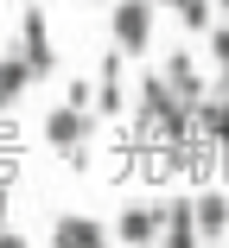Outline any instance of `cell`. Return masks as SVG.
Here are the masks:
<instances>
[{
  "label": "cell",
  "instance_id": "obj_1",
  "mask_svg": "<svg viewBox=\"0 0 229 248\" xmlns=\"http://www.w3.org/2000/svg\"><path fill=\"white\" fill-rule=\"evenodd\" d=\"M153 19L159 7L153 0H108V38L121 58H147L153 51Z\"/></svg>",
  "mask_w": 229,
  "mask_h": 248
},
{
  "label": "cell",
  "instance_id": "obj_2",
  "mask_svg": "<svg viewBox=\"0 0 229 248\" xmlns=\"http://www.w3.org/2000/svg\"><path fill=\"white\" fill-rule=\"evenodd\" d=\"M32 77H51L58 70V51H51V19H45V7L32 0V7L19 13V51H13Z\"/></svg>",
  "mask_w": 229,
  "mask_h": 248
},
{
  "label": "cell",
  "instance_id": "obj_3",
  "mask_svg": "<svg viewBox=\"0 0 229 248\" xmlns=\"http://www.w3.org/2000/svg\"><path fill=\"white\" fill-rule=\"evenodd\" d=\"M38 134H45V146L70 153V146H83V140H96V134H102V115H96V108H64V102H58L51 115H45Z\"/></svg>",
  "mask_w": 229,
  "mask_h": 248
},
{
  "label": "cell",
  "instance_id": "obj_4",
  "mask_svg": "<svg viewBox=\"0 0 229 248\" xmlns=\"http://www.w3.org/2000/svg\"><path fill=\"white\" fill-rule=\"evenodd\" d=\"M185 204H191V235L198 242H223L229 235V191L198 185V191H185Z\"/></svg>",
  "mask_w": 229,
  "mask_h": 248
},
{
  "label": "cell",
  "instance_id": "obj_5",
  "mask_svg": "<svg viewBox=\"0 0 229 248\" xmlns=\"http://www.w3.org/2000/svg\"><path fill=\"white\" fill-rule=\"evenodd\" d=\"M159 77H166V83H172L178 95H185V102H198V95L210 89V83H204V70H198V58H191V45H178V51H166Z\"/></svg>",
  "mask_w": 229,
  "mask_h": 248
},
{
  "label": "cell",
  "instance_id": "obj_6",
  "mask_svg": "<svg viewBox=\"0 0 229 248\" xmlns=\"http://www.w3.org/2000/svg\"><path fill=\"white\" fill-rule=\"evenodd\" d=\"M115 242H159V204H127L115 223H108Z\"/></svg>",
  "mask_w": 229,
  "mask_h": 248
},
{
  "label": "cell",
  "instance_id": "obj_7",
  "mask_svg": "<svg viewBox=\"0 0 229 248\" xmlns=\"http://www.w3.org/2000/svg\"><path fill=\"white\" fill-rule=\"evenodd\" d=\"M51 242H58V248H96V242H108V223H102V217H76V210H70V217L51 223Z\"/></svg>",
  "mask_w": 229,
  "mask_h": 248
},
{
  "label": "cell",
  "instance_id": "obj_8",
  "mask_svg": "<svg viewBox=\"0 0 229 248\" xmlns=\"http://www.w3.org/2000/svg\"><path fill=\"white\" fill-rule=\"evenodd\" d=\"M26 89H32V70H26L19 58H0V115H13Z\"/></svg>",
  "mask_w": 229,
  "mask_h": 248
},
{
  "label": "cell",
  "instance_id": "obj_9",
  "mask_svg": "<svg viewBox=\"0 0 229 248\" xmlns=\"http://www.w3.org/2000/svg\"><path fill=\"white\" fill-rule=\"evenodd\" d=\"M178 26H185V32H210V19H216V7H210V0H178Z\"/></svg>",
  "mask_w": 229,
  "mask_h": 248
},
{
  "label": "cell",
  "instance_id": "obj_10",
  "mask_svg": "<svg viewBox=\"0 0 229 248\" xmlns=\"http://www.w3.org/2000/svg\"><path fill=\"white\" fill-rule=\"evenodd\" d=\"M204 45H210V58H216V89H229V26H210Z\"/></svg>",
  "mask_w": 229,
  "mask_h": 248
},
{
  "label": "cell",
  "instance_id": "obj_11",
  "mask_svg": "<svg viewBox=\"0 0 229 248\" xmlns=\"http://www.w3.org/2000/svg\"><path fill=\"white\" fill-rule=\"evenodd\" d=\"M89 95H96V83H89V77H70L64 83V108H89Z\"/></svg>",
  "mask_w": 229,
  "mask_h": 248
},
{
  "label": "cell",
  "instance_id": "obj_12",
  "mask_svg": "<svg viewBox=\"0 0 229 248\" xmlns=\"http://www.w3.org/2000/svg\"><path fill=\"white\" fill-rule=\"evenodd\" d=\"M210 7H216V13H229V0H210Z\"/></svg>",
  "mask_w": 229,
  "mask_h": 248
},
{
  "label": "cell",
  "instance_id": "obj_13",
  "mask_svg": "<svg viewBox=\"0 0 229 248\" xmlns=\"http://www.w3.org/2000/svg\"><path fill=\"white\" fill-rule=\"evenodd\" d=\"M83 7H108V0H83Z\"/></svg>",
  "mask_w": 229,
  "mask_h": 248
},
{
  "label": "cell",
  "instance_id": "obj_14",
  "mask_svg": "<svg viewBox=\"0 0 229 248\" xmlns=\"http://www.w3.org/2000/svg\"><path fill=\"white\" fill-rule=\"evenodd\" d=\"M153 7H178V0H153Z\"/></svg>",
  "mask_w": 229,
  "mask_h": 248
},
{
  "label": "cell",
  "instance_id": "obj_15",
  "mask_svg": "<svg viewBox=\"0 0 229 248\" xmlns=\"http://www.w3.org/2000/svg\"><path fill=\"white\" fill-rule=\"evenodd\" d=\"M19 7H32V0H19Z\"/></svg>",
  "mask_w": 229,
  "mask_h": 248
}]
</instances>
